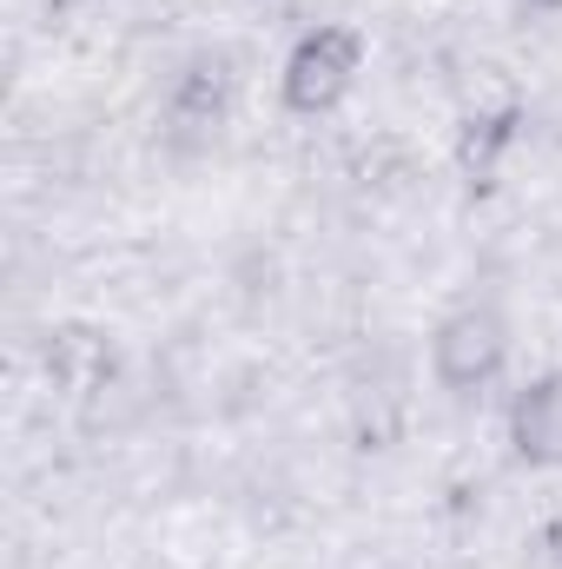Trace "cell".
I'll use <instances>...</instances> for the list:
<instances>
[{"mask_svg":"<svg viewBox=\"0 0 562 569\" xmlns=\"http://www.w3.org/2000/svg\"><path fill=\"white\" fill-rule=\"evenodd\" d=\"M40 371H47L53 391H67V398L87 405L93 391H107L120 378V358H113V345H107L100 325H53L47 345H40Z\"/></svg>","mask_w":562,"mask_h":569,"instance_id":"3","label":"cell"},{"mask_svg":"<svg viewBox=\"0 0 562 569\" xmlns=\"http://www.w3.org/2000/svg\"><path fill=\"white\" fill-rule=\"evenodd\" d=\"M358 73H364V33L344 27V20H311V27L291 40V53H284V67H279L284 113H298V120L338 113V107L351 100Z\"/></svg>","mask_w":562,"mask_h":569,"instance_id":"1","label":"cell"},{"mask_svg":"<svg viewBox=\"0 0 562 569\" xmlns=\"http://www.w3.org/2000/svg\"><path fill=\"white\" fill-rule=\"evenodd\" d=\"M503 365H510V318L490 298H470V305H456V311L436 318V331H430V371H436L443 391H463V398L490 391L503 378Z\"/></svg>","mask_w":562,"mask_h":569,"instance_id":"2","label":"cell"},{"mask_svg":"<svg viewBox=\"0 0 562 569\" xmlns=\"http://www.w3.org/2000/svg\"><path fill=\"white\" fill-rule=\"evenodd\" d=\"M510 450L530 463V470H562V365L536 371L516 398H510Z\"/></svg>","mask_w":562,"mask_h":569,"instance_id":"4","label":"cell"},{"mask_svg":"<svg viewBox=\"0 0 562 569\" xmlns=\"http://www.w3.org/2000/svg\"><path fill=\"white\" fill-rule=\"evenodd\" d=\"M523 7H536V13H562V0H523Z\"/></svg>","mask_w":562,"mask_h":569,"instance_id":"5","label":"cell"}]
</instances>
